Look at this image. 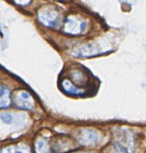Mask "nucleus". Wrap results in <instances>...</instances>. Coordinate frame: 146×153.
Wrapping results in <instances>:
<instances>
[{
    "instance_id": "1",
    "label": "nucleus",
    "mask_w": 146,
    "mask_h": 153,
    "mask_svg": "<svg viewBox=\"0 0 146 153\" xmlns=\"http://www.w3.org/2000/svg\"><path fill=\"white\" fill-rule=\"evenodd\" d=\"M59 84L64 92L76 96L88 95L94 87V79L91 74L78 65H70L63 72Z\"/></svg>"
},
{
    "instance_id": "2",
    "label": "nucleus",
    "mask_w": 146,
    "mask_h": 153,
    "mask_svg": "<svg viewBox=\"0 0 146 153\" xmlns=\"http://www.w3.org/2000/svg\"><path fill=\"white\" fill-rule=\"evenodd\" d=\"M38 19L47 27L55 28L59 21V14L52 7H44L38 11Z\"/></svg>"
},
{
    "instance_id": "3",
    "label": "nucleus",
    "mask_w": 146,
    "mask_h": 153,
    "mask_svg": "<svg viewBox=\"0 0 146 153\" xmlns=\"http://www.w3.org/2000/svg\"><path fill=\"white\" fill-rule=\"evenodd\" d=\"M14 102L17 107L24 110H31L35 106V100L33 97L30 93L24 90H20L15 94Z\"/></svg>"
},
{
    "instance_id": "4",
    "label": "nucleus",
    "mask_w": 146,
    "mask_h": 153,
    "mask_svg": "<svg viewBox=\"0 0 146 153\" xmlns=\"http://www.w3.org/2000/svg\"><path fill=\"white\" fill-rule=\"evenodd\" d=\"M86 28V22L79 21L73 17H68L65 20L63 30L65 33L76 35L81 34Z\"/></svg>"
},
{
    "instance_id": "5",
    "label": "nucleus",
    "mask_w": 146,
    "mask_h": 153,
    "mask_svg": "<svg viewBox=\"0 0 146 153\" xmlns=\"http://www.w3.org/2000/svg\"><path fill=\"white\" fill-rule=\"evenodd\" d=\"M100 140V135L93 130H84L81 132L79 141L84 145H94Z\"/></svg>"
},
{
    "instance_id": "6",
    "label": "nucleus",
    "mask_w": 146,
    "mask_h": 153,
    "mask_svg": "<svg viewBox=\"0 0 146 153\" xmlns=\"http://www.w3.org/2000/svg\"><path fill=\"white\" fill-rule=\"evenodd\" d=\"M11 92L6 86L0 85V108H7L11 104Z\"/></svg>"
},
{
    "instance_id": "7",
    "label": "nucleus",
    "mask_w": 146,
    "mask_h": 153,
    "mask_svg": "<svg viewBox=\"0 0 146 153\" xmlns=\"http://www.w3.org/2000/svg\"><path fill=\"white\" fill-rule=\"evenodd\" d=\"M35 153H52L48 142L44 138H39L35 143Z\"/></svg>"
},
{
    "instance_id": "8",
    "label": "nucleus",
    "mask_w": 146,
    "mask_h": 153,
    "mask_svg": "<svg viewBox=\"0 0 146 153\" xmlns=\"http://www.w3.org/2000/svg\"><path fill=\"white\" fill-rule=\"evenodd\" d=\"M0 153H30L27 148L18 146H11L2 149Z\"/></svg>"
},
{
    "instance_id": "9",
    "label": "nucleus",
    "mask_w": 146,
    "mask_h": 153,
    "mask_svg": "<svg viewBox=\"0 0 146 153\" xmlns=\"http://www.w3.org/2000/svg\"><path fill=\"white\" fill-rule=\"evenodd\" d=\"M14 2L20 5H26L31 2V0H14Z\"/></svg>"
},
{
    "instance_id": "10",
    "label": "nucleus",
    "mask_w": 146,
    "mask_h": 153,
    "mask_svg": "<svg viewBox=\"0 0 146 153\" xmlns=\"http://www.w3.org/2000/svg\"><path fill=\"white\" fill-rule=\"evenodd\" d=\"M2 120L5 122V123H11V117L8 114H3L2 116Z\"/></svg>"
},
{
    "instance_id": "11",
    "label": "nucleus",
    "mask_w": 146,
    "mask_h": 153,
    "mask_svg": "<svg viewBox=\"0 0 146 153\" xmlns=\"http://www.w3.org/2000/svg\"><path fill=\"white\" fill-rule=\"evenodd\" d=\"M79 153H88V152H79Z\"/></svg>"
}]
</instances>
